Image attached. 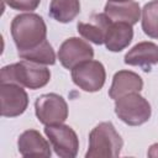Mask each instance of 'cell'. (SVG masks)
<instances>
[{
    "label": "cell",
    "instance_id": "obj_1",
    "mask_svg": "<svg viewBox=\"0 0 158 158\" xmlns=\"http://www.w3.org/2000/svg\"><path fill=\"white\" fill-rule=\"evenodd\" d=\"M49 79L51 72L47 67L26 59L4 67L0 73V83H15L32 90L43 88Z\"/></svg>",
    "mask_w": 158,
    "mask_h": 158
},
{
    "label": "cell",
    "instance_id": "obj_2",
    "mask_svg": "<svg viewBox=\"0 0 158 158\" xmlns=\"http://www.w3.org/2000/svg\"><path fill=\"white\" fill-rule=\"evenodd\" d=\"M11 36L17 51L31 49L46 40L47 27L37 14H21L11 22Z\"/></svg>",
    "mask_w": 158,
    "mask_h": 158
},
{
    "label": "cell",
    "instance_id": "obj_3",
    "mask_svg": "<svg viewBox=\"0 0 158 158\" xmlns=\"http://www.w3.org/2000/svg\"><path fill=\"white\" fill-rule=\"evenodd\" d=\"M123 141L111 122H101L89 135V149L86 158H115L118 157Z\"/></svg>",
    "mask_w": 158,
    "mask_h": 158
},
{
    "label": "cell",
    "instance_id": "obj_4",
    "mask_svg": "<svg viewBox=\"0 0 158 158\" xmlns=\"http://www.w3.org/2000/svg\"><path fill=\"white\" fill-rule=\"evenodd\" d=\"M115 112L122 122L139 126L149 120L151 105L138 93H131L115 100Z\"/></svg>",
    "mask_w": 158,
    "mask_h": 158
},
{
    "label": "cell",
    "instance_id": "obj_5",
    "mask_svg": "<svg viewBox=\"0 0 158 158\" xmlns=\"http://www.w3.org/2000/svg\"><path fill=\"white\" fill-rule=\"evenodd\" d=\"M35 111L38 121L46 126L63 123L68 117V105L65 100L54 93L38 96L35 102Z\"/></svg>",
    "mask_w": 158,
    "mask_h": 158
},
{
    "label": "cell",
    "instance_id": "obj_6",
    "mask_svg": "<svg viewBox=\"0 0 158 158\" xmlns=\"http://www.w3.org/2000/svg\"><path fill=\"white\" fill-rule=\"evenodd\" d=\"M44 133L57 156L62 158H74L78 154L79 139L72 127L63 123L47 125Z\"/></svg>",
    "mask_w": 158,
    "mask_h": 158
},
{
    "label": "cell",
    "instance_id": "obj_7",
    "mask_svg": "<svg viewBox=\"0 0 158 158\" xmlns=\"http://www.w3.org/2000/svg\"><path fill=\"white\" fill-rule=\"evenodd\" d=\"M72 79L77 86L88 93L99 91L106 79V73L102 63L98 60H86L72 69Z\"/></svg>",
    "mask_w": 158,
    "mask_h": 158
},
{
    "label": "cell",
    "instance_id": "obj_8",
    "mask_svg": "<svg viewBox=\"0 0 158 158\" xmlns=\"http://www.w3.org/2000/svg\"><path fill=\"white\" fill-rule=\"evenodd\" d=\"M0 110L5 117H15L25 112L28 105V96L21 85L15 83L0 84Z\"/></svg>",
    "mask_w": 158,
    "mask_h": 158
},
{
    "label": "cell",
    "instance_id": "obj_9",
    "mask_svg": "<svg viewBox=\"0 0 158 158\" xmlns=\"http://www.w3.org/2000/svg\"><path fill=\"white\" fill-rule=\"evenodd\" d=\"M94 57L91 46L78 37H70L65 40L58 51V59L67 69H73L78 64L90 60Z\"/></svg>",
    "mask_w": 158,
    "mask_h": 158
},
{
    "label": "cell",
    "instance_id": "obj_10",
    "mask_svg": "<svg viewBox=\"0 0 158 158\" xmlns=\"http://www.w3.org/2000/svg\"><path fill=\"white\" fill-rule=\"evenodd\" d=\"M17 146L20 154L23 157L48 158L52 154L48 142L36 130H27L22 132L19 137Z\"/></svg>",
    "mask_w": 158,
    "mask_h": 158
},
{
    "label": "cell",
    "instance_id": "obj_11",
    "mask_svg": "<svg viewBox=\"0 0 158 158\" xmlns=\"http://www.w3.org/2000/svg\"><path fill=\"white\" fill-rule=\"evenodd\" d=\"M125 63L138 65L144 72H149L151 67L158 63V46L147 41L137 43L125 54Z\"/></svg>",
    "mask_w": 158,
    "mask_h": 158
},
{
    "label": "cell",
    "instance_id": "obj_12",
    "mask_svg": "<svg viewBox=\"0 0 158 158\" xmlns=\"http://www.w3.org/2000/svg\"><path fill=\"white\" fill-rule=\"evenodd\" d=\"M143 88L142 78L131 70H120L115 73L112 84L109 90L111 99L116 100L131 93H139Z\"/></svg>",
    "mask_w": 158,
    "mask_h": 158
},
{
    "label": "cell",
    "instance_id": "obj_13",
    "mask_svg": "<svg viewBox=\"0 0 158 158\" xmlns=\"http://www.w3.org/2000/svg\"><path fill=\"white\" fill-rule=\"evenodd\" d=\"M104 14L112 22H126L130 25H135L138 22L141 16V9L138 2L128 0V1H109L105 5Z\"/></svg>",
    "mask_w": 158,
    "mask_h": 158
},
{
    "label": "cell",
    "instance_id": "obj_14",
    "mask_svg": "<svg viewBox=\"0 0 158 158\" xmlns=\"http://www.w3.org/2000/svg\"><path fill=\"white\" fill-rule=\"evenodd\" d=\"M111 22L112 21L105 14H95L88 22H79L77 27L81 37L95 44H102Z\"/></svg>",
    "mask_w": 158,
    "mask_h": 158
},
{
    "label": "cell",
    "instance_id": "obj_15",
    "mask_svg": "<svg viewBox=\"0 0 158 158\" xmlns=\"http://www.w3.org/2000/svg\"><path fill=\"white\" fill-rule=\"evenodd\" d=\"M133 38L132 25L126 22H111L105 36V46L111 52L125 49Z\"/></svg>",
    "mask_w": 158,
    "mask_h": 158
},
{
    "label": "cell",
    "instance_id": "obj_16",
    "mask_svg": "<svg viewBox=\"0 0 158 158\" xmlns=\"http://www.w3.org/2000/svg\"><path fill=\"white\" fill-rule=\"evenodd\" d=\"M80 12L79 0H52L49 5V15L56 21L67 23L77 17Z\"/></svg>",
    "mask_w": 158,
    "mask_h": 158
},
{
    "label": "cell",
    "instance_id": "obj_17",
    "mask_svg": "<svg viewBox=\"0 0 158 158\" xmlns=\"http://www.w3.org/2000/svg\"><path fill=\"white\" fill-rule=\"evenodd\" d=\"M17 54L20 58L31 60L35 63L44 64V65H53L56 63V54L47 40H44L38 46L26 49V51H17Z\"/></svg>",
    "mask_w": 158,
    "mask_h": 158
},
{
    "label": "cell",
    "instance_id": "obj_18",
    "mask_svg": "<svg viewBox=\"0 0 158 158\" xmlns=\"http://www.w3.org/2000/svg\"><path fill=\"white\" fill-rule=\"evenodd\" d=\"M142 30L151 38H158V0H152L143 6Z\"/></svg>",
    "mask_w": 158,
    "mask_h": 158
},
{
    "label": "cell",
    "instance_id": "obj_19",
    "mask_svg": "<svg viewBox=\"0 0 158 158\" xmlns=\"http://www.w3.org/2000/svg\"><path fill=\"white\" fill-rule=\"evenodd\" d=\"M41 0H4V2L14 10L33 11L40 5Z\"/></svg>",
    "mask_w": 158,
    "mask_h": 158
},
{
    "label": "cell",
    "instance_id": "obj_20",
    "mask_svg": "<svg viewBox=\"0 0 158 158\" xmlns=\"http://www.w3.org/2000/svg\"><path fill=\"white\" fill-rule=\"evenodd\" d=\"M148 157L149 158H158V143H154L148 149Z\"/></svg>",
    "mask_w": 158,
    "mask_h": 158
},
{
    "label": "cell",
    "instance_id": "obj_21",
    "mask_svg": "<svg viewBox=\"0 0 158 158\" xmlns=\"http://www.w3.org/2000/svg\"><path fill=\"white\" fill-rule=\"evenodd\" d=\"M109 1H117V2H120V1H128V0H109Z\"/></svg>",
    "mask_w": 158,
    "mask_h": 158
}]
</instances>
